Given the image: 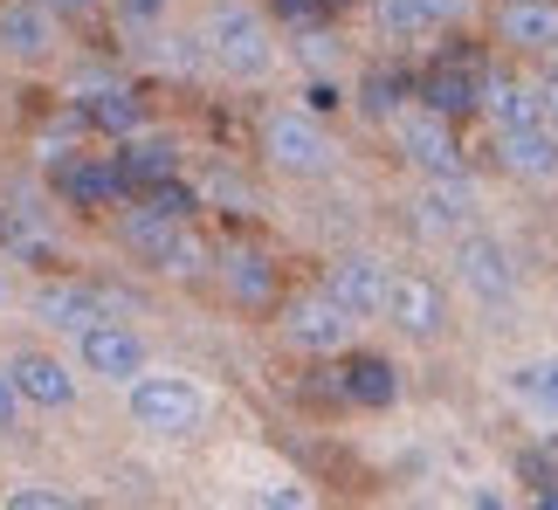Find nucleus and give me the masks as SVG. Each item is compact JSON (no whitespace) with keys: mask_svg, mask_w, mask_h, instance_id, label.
Returning <instances> with one entry per match:
<instances>
[{"mask_svg":"<svg viewBox=\"0 0 558 510\" xmlns=\"http://www.w3.org/2000/svg\"><path fill=\"white\" fill-rule=\"evenodd\" d=\"M201 41H207V56L242 83L269 70V35H263V21H255V8H242V0H214Z\"/></svg>","mask_w":558,"mask_h":510,"instance_id":"nucleus-1","label":"nucleus"},{"mask_svg":"<svg viewBox=\"0 0 558 510\" xmlns=\"http://www.w3.org/2000/svg\"><path fill=\"white\" fill-rule=\"evenodd\" d=\"M207 414V393L180 373H138L132 379V421L145 435H193Z\"/></svg>","mask_w":558,"mask_h":510,"instance_id":"nucleus-2","label":"nucleus"},{"mask_svg":"<svg viewBox=\"0 0 558 510\" xmlns=\"http://www.w3.org/2000/svg\"><path fill=\"white\" fill-rule=\"evenodd\" d=\"M483 56L476 49H448L435 56L427 70L414 76V90H421V111H435V118H476L483 111Z\"/></svg>","mask_w":558,"mask_h":510,"instance_id":"nucleus-3","label":"nucleus"},{"mask_svg":"<svg viewBox=\"0 0 558 510\" xmlns=\"http://www.w3.org/2000/svg\"><path fill=\"white\" fill-rule=\"evenodd\" d=\"M76 352H83V373L111 379V387H132V379L145 373V345H138V331H124V325H104V317L76 331Z\"/></svg>","mask_w":558,"mask_h":510,"instance_id":"nucleus-4","label":"nucleus"},{"mask_svg":"<svg viewBox=\"0 0 558 510\" xmlns=\"http://www.w3.org/2000/svg\"><path fill=\"white\" fill-rule=\"evenodd\" d=\"M118 235H124V248L132 255H145L153 269H193V242H186V221H166V215H153V207H132V215L118 221Z\"/></svg>","mask_w":558,"mask_h":510,"instance_id":"nucleus-5","label":"nucleus"},{"mask_svg":"<svg viewBox=\"0 0 558 510\" xmlns=\"http://www.w3.org/2000/svg\"><path fill=\"white\" fill-rule=\"evenodd\" d=\"M325 296H338L352 317H379L386 296H393V276H386L379 255H338L331 276H325Z\"/></svg>","mask_w":558,"mask_h":510,"instance_id":"nucleus-6","label":"nucleus"},{"mask_svg":"<svg viewBox=\"0 0 558 510\" xmlns=\"http://www.w3.org/2000/svg\"><path fill=\"white\" fill-rule=\"evenodd\" d=\"M263 153L283 166V173H325V166H331V145L317 138V124L296 118V111H276L263 124Z\"/></svg>","mask_w":558,"mask_h":510,"instance_id":"nucleus-7","label":"nucleus"},{"mask_svg":"<svg viewBox=\"0 0 558 510\" xmlns=\"http://www.w3.org/2000/svg\"><path fill=\"white\" fill-rule=\"evenodd\" d=\"M462 283L476 290L483 304H510V296H518V263H510L504 242L469 235V242H462Z\"/></svg>","mask_w":558,"mask_h":510,"instance_id":"nucleus-8","label":"nucleus"},{"mask_svg":"<svg viewBox=\"0 0 558 510\" xmlns=\"http://www.w3.org/2000/svg\"><path fill=\"white\" fill-rule=\"evenodd\" d=\"M497 159H504L518 180H558V132H551L545 118H538V124H504Z\"/></svg>","mask_w":558,"mask_h":510,"instance_id":"nucleus-9","label":"nucleus"},{"mask_svg":"<svg viewBox=\"0 0 558 510\" xmlns=\"http://www.w3.org/2000/svg\"><path fill=\"white\" fill-rule=\"evenodd\" d=\"M56 194L70 207H111L124 201V180H118V159H56Z\"/></svg>","mask_w":558,"mask_h":510,"instance_id":"nucleus-10","label":"nucleus"},{"mask_svg":"<svg viewBox=\"0 0 558 510\" xmlns=\"http://www.w3.org/2000/svg\"><path fill=\"white\" fill-rule=\"evenodd\" d=\"M290 338L304 352H338L352 338V311L338 304V296H311V304H296L290 311Z\"/></svg>","mask_w":558,"mask_h":510,"instance_id":"nucleus-11","label":"nucleus"},{"mask_svg":"<svg viewBox=\"0 0 558 510\" xmlns=\"http://www.w3.org/2000/svg\"><path fill=\"white\" fill-rule=\"evenodd\" d=\"M386 311H393V325L414 331V338H435L448 325V304H441V290L427 283V276H400L393 296H386Z\"/></svg>","mask_w":558,"mask_h":510,"instance_id":"nucleus-12","label":"nucleus"},{"mask_svg":"<svg viewBox=\"0 0 558 510\" xmlns=\"http://www.w3.org/2000/svg\"><path fill=\"white\" fill-rule=\"evenodd\" d=\"M8 373H14L21 400H35V408H70V400H76L70 366H62V359H49V352H21Z\"/></svg>","mask_w":558,"mask_h":510,"instance_id":"nucleus-13","label":"nucleus"},{"mask_svg":"<svg viewBox=\"0 0 558 510\" xmlns=\"http://www.w3.org/2000/svg\"><path fill=\"white\" fill-rule=\"evenodd\" d=\"M400 145H407L414 166H427V173H462V153H456V138H448V118H435V111L400 118Z\"/></svg>","mask_w":558,"mask_h":510,"instance_id":"nucleus-14","label":"nucleus"},{"mask_svg":"<svg viewBox=\"0 0 558 510\" xmlns=\"http://www.w3.org/2000/svg\"><path fill=\"white\" fill-rule=\"evenodd\" d=\"M497 35L510 41V49H551L558 41V0H504Z\"/></svg>","mask_w":558,"mask_h":510,"instance_id":"nucleus-15","label":"nucleus"},{"mask_svg":"<svg viewBox=\"0 0 558 510\" xmlns=\"http://www.w3.org/2000/svg\"><path fill=\"white\" fill-rule=\"evenodd\" d=\"M35 317H41V325H56V331H83V325H97V317H104V296L83 290V283H41L35 290Z\"/></svg>","mask_w":558,"mask_h":510,"instance_id":"nucleus-16","label":"nucleus"},{"mask_svg":"<svg viewBox=\"0 0 558 510\" xmlns=\"http://www.w3.org/2000/svg\"><path fill=\"white\" fill-rule=\"evenodd\" d=\"M56 41V21H49V0H14V8H0V49L8 56H49Z\"/></svg>","mask_w":558,"mask_h":510,"instance_id":"nucleus-17","label":"nucleus"},{"mask_svg":"<svg viewBox=\"0 0 558 510\" xmlns=\"http://www.w3.org/2000/svg\"><path fill=\"white\" fill-rule=\"evenodd\" d=\"M180 166V153H173V138H124V153H118V180H124V194H145L153 180H166Z\"/></svg>","mask_w":558,"mask_h":510,"instance_id":"nucleus-18","label":"nucleus"},{"mask_svg":"<svg viewBox=\"0 0 558 510\" xmlns=\"http://www.w3.org/2000/svg\"><path fill=\"white\" fill-rule=\"evenodd\" d=\"M345 400H359V408H393L400 400V373H393V359H379V352H359L345 359Z\"/></svg>","mask_w":558,"mask_h":510,"instance_id":"nucleus-19","label":"nucleus"},{"mask_svg":"<svg viewBox=\"0 0 558 510\" xmlns=\"http://www.w3.org/2000/svg\"><path fill=\"white\" fill-rule=\"evenodd\" d=\"M483 111L497 124H538L545 118V97L518 76H483Z\"/></svg>","mask_w":558,"mask_h":510,"instance_id":"nucleus-20","label":"nucleus"},{"mask_svg":"<svg viewBox=\"0 0 558 510\" xmlns=\"http://www.w3.org/2000/svg\"><path fill=\"white\" fill-rule=\"evenodd\" d=\"M469 221V180L462 173H435V186L421 194V228H462Z\"/></svg>","mask_w":558,"mask_h":510,"instance_id":"nucleus-21","label":"nucleus"},{"mask_svg":"<svg viewBox=\"0 0 558 510\" xmlns=\"http://www.w3.org/2000/svg\"><path fill=\"white\" fill-rule=\"evenodd\" d=\"M83 118H90L97 132H111V138H132L145 124V104L132 90H90V97H83Z\"/></svg>","mask_w":558,"mask_h":510,"instance_id":"nucleus-22","label":"nucleus"},{"mask_svg":"<svg viewBox=\"0 0 558 510\" xmlns=\"http://www.w3.org/2000/svg\"><path fill=\"white\" fill-rule=\"evenodd\" d=\"M228 290H234V304H276V269L263 263V255H234Z\"/></svg>","mask_w":558,"mask_h":510,"instance_id":"nucleus-23","label":"nucleus"},{"mask_svg":"<svg viewBox=\"0 0 558 510\" xmlns=\"http://www.w3.org/2000/svg\"><path fill=\"white\" fill-rule=\"evenodd\" d=\"M518 393H524L538 414L558 421V352H538L531 366H518Z\"/></svg>","mask_w":558,"mask_h":510,"instance_id":"nucleus-24","label":"nucleus"},{"mask_svg":"<svg viewBox=\"0 0 558 510\" xmlns=\"http://www.w3.org/2000/svg\"><path fill=\"white\" fill-rule=\"evenodd\" d=\"M145 207H153V215H166V221H193V207H201V194H193L186 180H173V173H166V180H153V186H145Z\"/></svg>","mask_w":558,"mask_h":510,"instance_id":"nucleus-25","label":"nucleus"},{"mask_svg":"<svg viewBox=\"0 0 558 510\" xmlns=\"http://www.w3.org/2000/svg\"><path fill=\"white\" fill-rule=\"evenodd\" d=\"M518 476L531 483V497H538V503L558 510V462H551V456H531V449H524V456H518Z\"/></svg>","mask_w":558,"mask_h":510,"instance_id":"nucleus-26","label":"nucleus"},{"mask_svg":"<svg viewBox=\"0 0 558 510\" xmlns=\"http://www.w3.org/2000/svg\"><path fill=\"white\" fill-rule=\"evenodd\" d=\"M400 90H407V76H366V111L373 118H400Z\"/></svg>","mask_w":558,"mask_h":510,"instance_id":"nucleus-27","label":"nucleus"},{"mask_svg":"<svg viewBox=\"0 0 558 510\" xmlns=\"http://www.w3.org/2000/svg\"><path fill=\"white\" fill-rule=\"evenodd\" d=\"M379 8H386V28H400V35H414V28H427V21H435L421 0H379Z\"/></svg>","mask_w":558,"mask_h":510,"instance_id":"nucleus-28","label":"nucleus"},{"mask_svg":"<svg viewBox=\"0 0 558 510\" xmlns=\"http://www.w3.org/2000/svg\"><path fill=\"white\" fill-rule=\"evenodd\" d=\"M14 510H56V503H70L62 490H41V483H21V490H8Z\"/></svg>","mask_w":558,"mask_h":510,"instance_id":"nucleus-29","label":"nucleus"},{"mask_svg":"<svg viewBox=\"0 0 558 510\" xmlns=\"http://www.w3.org/2000/svg\"><path fill=\"white\" fill-rule=\"evenodd\" d=\"M14 414H21V387H14V373L0 366V428H14Z\"/></svg>","mask_w":558,"mask_h":510,"instance_id":"nucleus-30","label":"nucleus"},{"mask_svg":"<svg viewBox=\"0 0 558 510\" xmlns=\"http://www.w3.org/2000/svg\"><path fill=\"white\" fill-rule=\"evenodd\" d=\"M118 14H124V21H159L166 0H118Z\"/></svg>","mask_w":558,"mask_h":510,"instance_id":"nucleus-31","label":"nucleus"},{"mask_svg":"<svg viewBox=\"0 0 558 510\" xmlns=\"http://www.w3.org/2000/svg\"><path fill=\"white\" fill-rule=\"evenodd\" d=\"M276 14H290V21H317V14H325V0H276Z\"/></svg>","mask_w":558,"mask_h":510,"instance_id":"nucleus-32","label":"nucleus"},{"mask_svg":"<svg viewBox=\"0 0 558 510\" xmlns=\"http://www.w3.org/2000/svg\"><path fill=\"white\" fill-rule=\"evenodd\" d=\"M538 97H545V124H551V132H558V70L538 83Z\"/></svg>","mask_w":558,"mask_h":510,"instance_id":"nucleus-33","label":"nucleus"},{"mask_svg":"<svg viewBox=\"0 0 558 510\" xmlns=\"http://www.w3.org/2000/svg\"><path fill=\"white\" fill-rule=\"evenodd\" d=\"M311 111H338V83H311Z\"/></svg>","mask_w":558,"mask_h":510,"instance_id":"nucleus-34","label":"nucleus"},{"mask_svg":"<svg viewBox=\"0 0 558 510\" xmlns=\"http://www.w3.org/2000/svg\"><path fill=\"white\" fill-rule=\"evenodd\" d=\"M421 8H427V14H435V21H456V14L469 8V0H421Z\"/></svg>","mask_w":558,"mask_h":510,"instance_id":"nucleus-35","label":"nucleus"},{"mask_svg":"<svg viewBox=\"0 0 558 510\" xmlns=\"http://www.w3.org/2000/svg\"><path fill=\"white\" fill-rule=\"evenodd\" d=\"M97 0H49V14H90Z\"/></svg>","mask_w":558,"mask_h":510,"instance_id":"nucleus-36","label":"nucleus"},{"mask_svg":"<svg viewBox=\"0 0 558 510\" xmlns=\"http://www.w3.org/2000/svg\"><path fill=\"white\" fill-rule=\"evenodd\" d=\"M338 8H359V0H325V14H338Z\"/></svg>","mask_w":558,"mask_h":510,"instance_id":"nucleus-37","label":"nucleus"},{"mask_svg":"<svg viewBox=\"0 0 558 510\" xmlns=\"http://www.w3.org/2000/svg\"><path fill=\"white\" fill-rule=\"evenodd\" d=\"M0 304H8V276H0Z\"/></svg>","mask_w":558,"mask_h":510,"instance_id":"nucleus-38","label":"nucleus"},{"mask_svg":"<svg viewBox=\"0 0 558 510\" xmlns=\"http://www.w3.org/2000/svg\"><path fill=\"white\" fill-rule=\"evenodd\" d=\"M551 70H558V41H551Z\"/></svg>","mask_w":558,"mask_h":510,"instance_id":"nucleus-39","label":"nucleus"}]
</instances>
